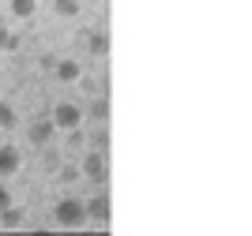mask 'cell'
Returning a JSON list of instances; mask_svg holds the SVG:
<instances>
[{"mask_svg":"<svg viewBox=\"0 0 252 236\" xmlns=\"http://www.w3.org/2000/svg\"><path fill=\"white\" fill-rule=\"evenodd\" d=\"M53 221H57V225H64V229L83 225V221H87V206H83V199H79V195H64L61 203L53 206Z\"/></svg>","mask_w":252,"mask_h":236,"instance_id":"6da1fadb","label":"cell"},{"mask_svg":"<svg viewBox=\"0 0 252 236\" xmlns=\"http://www.w3.org/2000/svg\"><path fill=\"white\" fill-rule=\"evenodd\" d=\"M57 128H64V131H72V128H79L83 124V109L79 105H72V102H57V109H53V116H49Z\"/></svg>","mask_w":252,"mask_h":236,"instance_id":"7a4b0ae2","label":"cell"},{"mask_svg":"<svg viewBox=\"0 0 252 236\" xmlns=\"http://www.w3.org/2000/svg\"><path fill=\"white\" fill-rule=\"evenodd\" d=\"M79 176H91V180H94V184H105V157L102 154H87L83 157V165H79Z\"/></svg>","mask_w":252,"mask_h":236,"instance_id":"3957f363","label":"cell"},{"mask_svg":"<svg viewBox=\"0 0 252 236\" xmlns=\"http://www.w3.org/2000/svg\"><path fill=\"white\" fill-rule=\"evenodd\" d=\"M19 165H23L19 146H0V176H15Z\"/></svg>","mask_w":252,"mask_h":236,"instance_id":"277c9868","label":"cell"},{"mask_svg":"<svg viewBox=\"0 0 252 236\" xmlns=\"http://www.w3.org/2000/svg\"><path fill=\"white\" fill-rule=\"evenodd\" d=\"M83 206H87V221L94 217V221H109V195H94V199H83Z\"/></svg>","mask_w":252,"mask_h":236,"instance_id":"5b68a950","label":"cell"},{"mask_svg":"<svg viewBox=\"0 0 252 236\" xmlns=\"http://www.w3.org/2000/svg\"><path fill=\"white\" fill-rule=\"evenodd\" d=\"M27 135H31L34 146H45L53 135H57V124H53V120H38V124H31V131H27Z\"/></svg>","mask_w":252,"mask_h":236,"instance_id":"8992f818","label":"cell"},{"mask_svg":"<svg viewBox=\"0 0 252 236\" xmlns=\"http://www.w3.org/2000/svg\"><path fill=\"white\" fill-rule=\"evenodd\" d=\"M23 221H27V214H23L19 206H4L0 210V229H19Z\"/></svg>","mask_w":252,"mask_h":236,"instance_id":"52a82bcc","label":"cell"},{"mask_svg":"<svg viewBox=\"0 0 252 236\" xmlns=\"http://www.w3.org/2000/svg\"><path fill=\"white\" fill-rule=\"evenodd\" d=\"M79 75H83V72H79V64H75V60H57V79H61V82H75Z\"/></svg>","mask_w":252,"mask_h":236,"instance_id":"ba28073f","label":"cell"},{"mask_svg":"<svg viewBox=\"0 0 252 236\" xmlns=\"http://www.w3.org/2000/svg\"><path fill=\"white\" fill-rule=\"evenodd\" d=\"M83 41L91 45V52H94V56H105V49H109V38H105L102 30H91V34H83Z\"/></svg>","mask_w":252,"mask_h":236,"instance_id":"9c48e42d","label":"cell"},{"mask_svg":"<svg viewBox=\"0 0 252 236\" xmlns=\"http://www.w3.org/2000/svg\"><path fill=\"white\" fill-rule=\"evenodd\" d=\"M11 4V15L15 19H31L34 11H38V0H8Z\"/></svg>","mask_w":252,"mask_h":236,"instance_id":"30bf717a","label":"cell"},{"mask_svg":"<svg viewBox=\"0 0 252 236\" xmlns=\"http://www.w3.org/2000/svg\"><path fill=\"white\" fill-rule=\"evenodd\" d=\"M53 11L61 19H72V15H79V0H53Z\"/></svg>","mask_w":252,"mask_h":236,"instance_id":"8fae6325","label":"cell"},{"mask_svg":"<svg viewBox=\"0 0 252 236\" xmlns=\"http://www.w3.org/2000/svg\"><path fill=\"white\" fill-rule=\"evenodd\" d=\"M91 116H94V120H105V116H109V102H105V98L91 102Z\"/></svg>","mask_w":252,"mask_h":236,"instance_id":"7c38bea8","label":"cell"},{"mask_svg":"<svg viewBox=\"0 0 252 236\" xmlns=\"http://www.w3.org/2000/svg\"><path fill=\"white\" fill-rule=\"evenodd\" d=\"M0 128H15V109L11 105H0Z\"/></svg>","mask_w":252,"mask_h":236,"instance_id":"4fadbf2b","label":"cell"},{"mask_svg":"<svg viewBox=\"0 0 252 236\" xmlns=\"http://www.w3.org/2000/svg\"><path fill=\"white\" fill-rule=\"evenodd\" d=\"M75 176H79V169H61V180H64V184H72Z\"/></svg>","mask_w":252,"mask_h":236,"instance_id":"5bb4252c","label":"cell"},{"mask_svg":"<svg viewBox=\"0 0 252 236\" xmlns=\"http://www.w3.org/2000/svg\"><path fill=\"white\" fill-rule=\"evenodd\" d=\"M4 206H11V191L4 184H0V210H4Z\"/></svg>","mask_w":252,"mask_h":236,"instance_id":"9a60e30c","label":"cell"},{"mask_svg":"<svg viewBox=\"0 0 252 236\" xmlns=\"http://www.w3.org/2000/svg\"><path fill=\"white\" fill-rule=\"evenodd\" d=\"M8 41V26H4V19H0V45Z\"/></svg>","mask_w":252,"mask_h":236,"instance_id":"2e32d148","label":"cell"}]
</instances>
